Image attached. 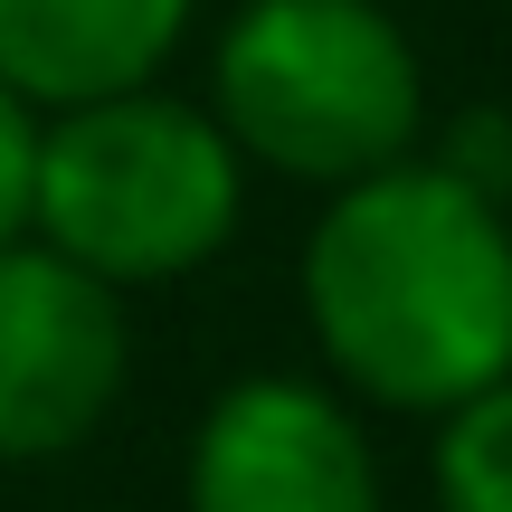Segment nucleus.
<instances>
[{"instance_id":"8","label":"nucleus","mask_w":512,"mask_h":512,"mask_svg":"<svg viewBox=\"0 0 512 512\" xmlns=\"http://www.w3.org/2000/svg\"><path fill=\"white\" fill-rule=\"evenodd\" d=\"M427 152L456 181H475L484 200H512V105H465L446 133H427Z\"/></svg>"},{"instance_id":"10","label":"nucleus","mask_w":512,"mask_h":512,"mask_svg":"<svg viewBox=\"0 0 512 512\" xmlns=\"http://www.w3.org/2000/svg\"><path fill=\"white\" fill-rule=\"evenodd\" d=\"M503 228H512V200H503Z\"/></svg>"},{"instance_id":"7","label":"nucleus","mask_w":512,"mask_h":512,"mask_svg":"<svg viewBox=\"0 0 512 512\" xmlns=\"http://www.w3.org/2000/svg\"><path fill=\"white\" fill-rule=\"evenodd\" d=\"M427 484H437V512H512V380L437 418Z\"/></svg>"},{"instance_id":"4","label":"nucleus","mask_w":512,"mask_h":512,"mask_svg":"<svg viewBox=\"0 0 512 512\" xmlns=\"http://www.w3.org/2000/svg\"><path fill=\"white\" fill-rule=\"evenodd\" d=\"M124 304L29 228L0 247V465H57L105 437L133 380Z\"/></svg>"},{"instance_id":"1","label":"nucleus","mask_w":512,"mask_h":512,"mask_svg":"<svg viewBox=\"0 0 512 512\" xmlns=\"http://www.w3.org/2000/svg\"><path fill=\"white\" fill-rule=\"evenodd\" d=\"M294 304L351 408L427 418L512 380V228L503 200L408 152L323 190L294 256Z\"/></svg>"},{"instance_id":"5","label":"nucleus","mask_w":512,"mask_h":512,"mask_svg":"<svg viewBox=\"0 0 512 512\" xmlns=\"http://www.w3.org/2000/svg\"><path fill=\"white\" fill-rule=\"evenodd\" d=\"M181 512H380L370 418L313 370H247L190 427Z\"/></svg>"},{"instance_id":"3","label":"nucleus","mask_w":512,"mask_h":512,"mask_svg":"<svg viewBox=\"0 0 512 512\" xmlns=\"http://www.w3.org/2000/svg\"><path fill=\"white\" fill-rule=\"evenodd\" d=\"M200 105L247 171L304 190L370 181L437 133L427 57L389 0H238Z\"/></svg>"},{"instance_id":"9","label":"nucleus","mask_w":512,"mask_h":512,"mask_svg":"<svg viewBox=\"0 0 512 512\" xmlns=\"http://www.w3.org/2000/svg\"><path fill=\"white\" fill-rule=\"evenodd\" d=\"M29 143H38V114L0 86V247L29 228Z\"/></svg>"},{"instance_id":"2","label":"nucleus","mask_w":512,"mask_h":512,"mask_svg":"<svg viewBox=\"0 0 512 512\" xmlns=\"http://www.w3.org/2000/svg\"><path fill=\"white\" fill-rule=\"evenodd\" d=\"M247 219V162L200 95L133 86L38 114L29 143V238L114 294L190 285Z\"/></svg>"},{"instance_id":"6","label":"nucleus","mask_w":512,"mask_h":512,"mask_svg":"<svg viewBox=\"0 0 512 512\" xmlns=\"http://www.w3.org/2000/svg\"><path fill=\"white\" fill-rule=\"evenodd\" d=\"M200 0H0V86L29 114L162 86Z\"/></svg>"}]
</instances>
